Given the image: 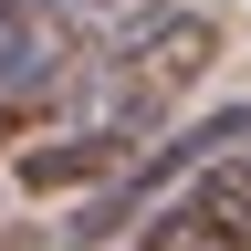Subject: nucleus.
Segmentation results:
<instances>
[{"instance_id":"obj_1","label":"nucleus","mask_w":251,"mask_h":251,"mask_svg":"<svg viewBox=\"0 0 251 251\" xmlns=\"http://www.w3.org/2000/svg\"><path fill=\"white\" fill-rule=\"evenodd\" d=\"M209 63H220V21H209V11H168V21H147L136 42L94 74V136H126V147H136L147 126L209 74Z\"/></svg>"},{"instance_id":"obj_4","label":"nucleus","mask_w":251,"mask_h":251,"mask_svg":"<svg viewBox=\"0 0 251 251\" xmlns=\"http://www.w3.org/2000/svg\"><path fill=\"white\" fill-rule=\"evenodd\" d=\"M147 251H251V241H241L209 199H168V209L147 220Z\"/></svg>"},{"instance_id":"obj_3","label":"nucleus","mask_w":251,"mask_h":251,"mask_svg":"<svg viewBox=\"0 0 251 251\" xmlns=\"http://www.w3.org/2000/svg\"><path fill=\"white\" fill-rule=\"evenodd\" d=\"M126 157H136L126 136H94V126H84V136H52V147H21V188H42V199H52V188H94V178H115Z\"/></svg>"},{"instance_id":"obj_2","label":"nucleus","mask_w":251,"mask_h":251,"mask_svg":"<svg viewBox=\"0 0 251 251\" xmlns=\"http://www.w3.org/2000/svg\"><path fill=\"white\" fill-rule=\"evenodd\" d=\"M74 63H84L74 0H0V105H42Z\"/></svg>"}]
</instances>
